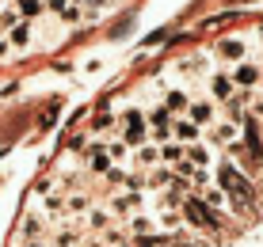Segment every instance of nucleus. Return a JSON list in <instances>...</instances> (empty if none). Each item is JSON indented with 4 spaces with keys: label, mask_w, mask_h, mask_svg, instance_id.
<instances>
[{
    "label": "nucleus",
    "mask_w": 263,
    "mask_h": 247,
    "mask_svg": "<svg viewBox=\"0 0 263 247\" xmlns=\"http://www.w3.org/2000/svg\"><path fill=\"white\" fill-rule=\"evenodd\" d=\"M217 187H221L225 198H229V209H237V213H252V205H256V187L248 182V175H244L233 160L217 163Z\"/></svg>",
    "instance_id": "1"
},
{
    "label": "nucleus",
    "mask_w": 263,
    "mask_h": 247,
    "mask_svg": "<svg viewBox=\"0 0 263 247\" xmlns=\"http://www.w3.org/2000/svg\"><path fill=\"white\" fill-rule=\"evenodd\" d=\"M119 137L126 145H130V149H138L141 141H149V122H145V111L141 107H126L122 111V118H119Z\"/></svg>",
    "instance_id": "2"
},
{
    "label": "nucleus",
    "mask_w": 263,
    "mask_h": 247,
    "mask_svg": "<svg viewBox=\"0 0 263 247\" xmlns=\"http://www.w3.org/2000/svg\"><path fill=\"white\" fill-rule=\"evenodd\" d=\"M179 213L187 217V224L206 228V232H217V228H221V217H217V209H210V205L202 202V198H183Z\"/></svg>",
    "instance_id": "3"
},
{
    "label": "nucleus",
    "mask_w": 263,
    "mask_h": 247,
    "mask_svg": "<svg viewBox=\"0 0 263 247\" xmlns=\"http://www.w3.org/2000/svg\"><path fill=\"white\" fill-rule=\"evenodd\" d=\"M202 130H198V126L191 122V118H187V114H179V118H172V141H179V145H183V149H187V145H198V141H202Z\"/></svg>",
    "instance_id": "4"
},
{
    "label": "nucleus",
    "mask_w": 263,
    "mask_h": 247,
    "mask_svg": "<svg viewBox=\"0 0 263 247\" xmlns=\"http://www.w3.org/2000/svg\"><path fill=\"white\" fill-rule=\"evenodd\" d=\"M187 118H191V122L198 126V130H210V126L217 122V107L210 103V99H191V107H187Z\"/></svg>",
    "instance_id": "5"
},
{
    "label": "nucleus",
    "mask_w": 263,
    "mask_h": 247,
    "mask_svg": "<svg viewBox=\"0 0 263 247\" xmlns=\"http://www.w3.org/2000/svg\"><path fill=\"white\" fill-rule=\"evenodd\" d=\"M130 163H134V168H145V171L160 168V145L157 141H141L138 149L130 152Z\"/></svg>",
    "instance_id": "6"
},
{
    "label": "nucleus",
    "mask_w": 263,
    "mask_h": 247,
    "mask_svg": "<svg viewBox=\"0 0 263 247\" xmlns=\"http://www.w3.org/2000/svg\"><path fill=\"white\" fill-rule=\"evenodd\" d=\"M229 76H233V84H237L240 91L259 88V65H252V61H237V65L229 69Z\"/></svg>",
    "instance_id": "7"
},
{
    "label": "nucleus",
    "mask_w": 263,
    "mask_h": 247,
    "mask_svg": "<svg viewBox=\"0 0 263 247\" xmlns=\"http://www.w3.org/2000/svg\"><path fill=\"white\" fill-rule=\"evenodd\" d=\"M214 53L225 61V65H237V61H244V53H248V46H244L240 38H221L214 46Z\"/></svg>",
    "instance_id": "8"
},
{
    "label": "nucleus",
    "mask_w": 263,
    "mask_h": 247,
    "mask_svg": "<svg viewBox=\"0 0 263 247\" xmlns=\"http://www.w3.org/2000/svg\"><path fill=\"white\" fill-rule=\"evenodd\" d=\"M46 228H50V221H46L42 213H27L23 224H20V240H42V236H46Z\"/></svg>",
    "instance_id": "9"
},
{
    "label": "nucleus",
    "mask_w": 263,
    "mask_h": 247,
    "mask_svg": "<svg viewBox=\"0 0 263 247\" xmlns=\"http://www.w3.org/2000/svg\"><path fill=\"white\" fill-rule=\"evenodd\" d=\"M210 91H214L217 103H229V99L237 95V84H233L229 72H214V76H210Z\"/></svg>",
    "instance_id": "10"
},
{
    "label": "nucleus",
    "mask_w": 263,
    "mask_h": 247,
    "mask_svg": "<svg viewBox=\"0 0 263 247\" xmlns=\"http://www.w3.org/2000/svg\"><path fill=\"white\" fill-rule=\"evenodd\" d=\"M160 103L168 107V114H172V118H179V114H187V107H191V95H187L183 88H168Z\"/></svg>",
    "instance_id": "11"
},
{
    "label": "nucleus",
    "mask_w": 263,
    "mask_h": 247,
    "mask_svg": "<svg viewBox=\"0 0 263 247\" xmlns=\"http://www.w3.org/2000/svg\"><path fill=\"white\" fill-rule=\"evenodd\" d=\"M80 224L88 228V232H111V209H88L84 217H80Z\"/></svg>",
    "instance_id": "12"
},
{
    "label": "nucleus",
    "mask_w": 263,
    "mask_h": 247,
    "mask_svg": "<svg viewBox=\"0 0 263 247\" xmlns=\"http://www.w3.org/2000/svg\"><path fill=\"white\" fill-rule=\"evenodd\" d=\"M138 205H145V194L141 190H122L119 198H111V213H130V209H138Z\"/></svg>",
    "instance_id": "13"
},
{
    "label": "nucleus",
    "mask_w": 263,
    "mask_h": 247,
    "mask_svg": "<svg viewBox=\"0 0 263 247\" xmlns=\"http://www.w3.org/2000/svg\"><path fill=\"white\" fill-rule=\"evenodd\" d=\"M4 38H8L12 50H27V46H31V23L20 19L15 27H8V31H4Z\"/></svg>",
    "instance_id": "14"
},
{
    "label": "nucleus",
    "mask_w": 263,
    "mask_h": 247,
    "mask_svg": "<svg viewBox=\"0 0 263 247\" xmlns=\"http://www.w3.org/2000/svg\"><path fill=\"white\" fill-rule=\"evenodd\" d=\"M88 209H92V198L84 190H69L65 194V217H84Z\"/></svg>",
    "instance_id": "15"
},
{
    "label": "nucleus",
    "mask_w": 263,
    "mask_h": 247,
    "mask_svg": "<svg viewBox=\"0 0 263 247\" xmlns=\"http://www.w3.org/2000/svg\"><path fill=\"white\" fill-rule=\"evenodd\" d=\"M103 145H107V156H111V163H119V168H122V163H130V152H134V149L122 141L119 133H115V137H107Z\"/></svg>",
    "instance_id": "16"
},
{
    "label": "nucleus",
    "mask_w": 263,
    "mask_h": 247,
    "mask_svg": "<svg viewBox=\"0 0 263 247\" xmlns=\"http://www.w3.org/2000/svg\"><path fill=\"white\" fill-rule=\"evenodd\" d=\"M12 8L20 12V19L34 23L39 15H46V0H12Z\"/></svg>",
    "instance_id": "17"
},
{
    "label": "nucleus",
    "mask_w": 263,
    "mask_h": 247,
    "mask_svg": "<svg viewBox=\"0 0 263 247\" xmlns=\"http://www.w3.org/2000/svg\"><path fill=\"white\" fill-rule=\"evenodd\" d=\"M237 122H214L210 126V137H214V141L217 145H237Z\"/></svg>",
    "instance_id": "18"
},
{
    "label": "nucleus",
    "mask_w": 263,
    "mask_h": 247,
    "mask_svg": "<svg viewBox=\"0 0 263 247\" xmlns=\"http://www.w3.org/2000/svg\"><path fill=\"white\" fill-rule=\"evenodd\" d=\"M198 198H202V202L210 205V209H229V198H225V190L217 187V182H210V187H206Z\"/></svg>",
    "instance_id": "19"
},
{
    "label": "nucleus",
    "mask_w": 263,
    "mask_h": 247,
    "mask_svg": "<svg viewBox=\"0 0 263 247\" xmlns=\"http://www.w3.org/2000/svg\"><path fill=\"white\" fill-rule=\"evenodd\" d=\"M183 156L191 160L195 168H210V163H214V156H210V149H206L202 141H198V145H187V152H183Z\"/></svg>",
    "instance_id": "20"
},
{
    "label": "nucleus",
    "mask_w": 263,
    "mask_h": 247,
    "mask_svg": "<svg viewBox=\"0 0 263 247\" xmlns=\"http://www.w3.org/2000/svg\"><path fill=\"white\" fill-rule=\"evenodd\" d=\"M183 145H179V141H164V145H160V163H168V168H172V163H179V160H183Z\"/></svg>",
    "instance_id": "21"
},
{
    "label": "nucleus",
    "mask_w": 263,
    "mask_h": 247,
    "mask_svg": "<svg viewBox=\"0 0 263 247\" xmlns=\"http://www.w3.org/2000/svg\"><path fill=\"white\" fill-rule=\"evenodd\" d=\"M15 23H20V12H15L12 4H8V8H0V27L8 31V27H15Z\"/></svg>",
    "instance_id": "22"
},
{
    "label": "nucleus",
    "mask_w": 263,
    "mask_h": 247,
    "mask_svg": "<svg viewBox=\"0 0 263 247\" xmlns=\"http://www.w3.org/2000/svg\"><path fill=\"white\" fill-rule=\"evenodd\" d=\"M8 53H12V46H8V38L0 34V57H8Z\"/></svg>",
    "instance_id": "23"
},
{
    "label": "nucleus",
    "mask_w": 263,
    "mask_h": 247,
    "mask_svg": "<svg viewBox=\"0 0 263 247\" xmlns=\"http://www.w3.org/2000/svg\"><path fill=\"white\" fill-rule=\"evenodd\" d=\"M20 247H46L42 240H20Z\"/></svg>",
    "instance_id": "24"
},
{
    "label": "nucleus",
    "mask_w": 263,
    "mask_h": 247,
    "mask_svg": "<svg viewBox=\"0 0 263 247\" xmlns=\"http://www.w3.org/2000/svg\"><path fill=\"white\" fill-rule=\"evenodd\" d=\"M80 247H111V243H99V240H96V243H80Z\"/></svg>",
    "instance_id": "25"
},
{
    "label": "nucleus",
    "mask_w": 263,
    "mask_h": 247,
    "mask_svg": "<svg viewBox=\"0 0 263 247\" xmlns=\"http://www.w3.org/2000/svg\"><path fill=\"white\" fill-rule=\"evenodd\" d=\"M46 247H53V243H46Z\"/></svg>",
    "instance_id": "26"
}]
</instances>
